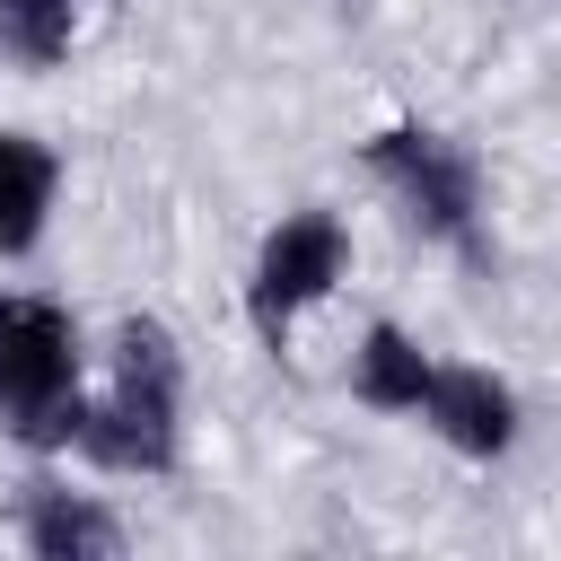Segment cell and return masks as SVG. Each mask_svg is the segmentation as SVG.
<instances>
[{"mask_svg": "<svg viewBox=\"0 0 561 561\" xmlns=\"http://www.w3.org/2000/svg\"><path fill=\"white\" fill-rule=\"evenodd\" d=\"M70 447L105 473H167L175 465V447H184V351L158 316L114 324V377H105V394H88Z\"/></svg>", "mask_w": 561, "mask_h": 561, "instance_id": "6da1fadb", "label": "cell"}, {"mask_svg": "<svg viewBox=\"0 0 561 561\" xmlns=\"http://www.w3.org/2000/svg\"><path fill=\"white\" fill-rule=\"evenodd\" d=\"M88 412V351L61 298L0 289V430L35 456H61Z\"/></svg>", "mask_w": 561, "mask_h": 561, "instance_id": "7a4b0ae2", "label": "cell"}, {"mask_svg": "<svg viewBox=\"0 0 561 561\" xmlns=\"http://www.w3.org/2000/svg\"><path fill=\"white\" fill-rule=\"evenodd\" d=\"M368 175L394 193V210L438 237V245H473V219H482V158L430 123H386L368 149Z\"/></svg>", "mask_w": 561, "mask_h": 561, "instance_id": "3957f363", "label": "cell"}, {"mask_svg": "<svg viewBox=\"0 0 561 561\" xmlns=\"http://www.w3.org/2000/svg\"><path fill=\"white\" fill-rule=\"evenodd\" d=\"M351 272V228L333 210H289L263 245H254V272H245V324L263 333V351H280Z\"/></svg>", "mask_w": 561, "mask_h": 561, "instance_id": "277c9868", "label": "cell"}, {"mask_svg": "<svg viewBox=\"0 0 561 561\" xmlns=\"http://www.w3.org/2000/svg\"><path fill=\"white\" fill-rule=\"evenodd\" d=\"M412 421H430L456 456H473V465H500L508 447H517V386L500 377V368H482V359H430V386H421V412Z\"/></svg>", "mask_w": 561, "mask_h": 561, "instance_id": "5b68a950", "label": "cell"}, {"mask_svg": "<svg viewBox=\"0 0 561 561\" xmlns=\"http://www.w3.org/2000/svg\"><path fill=\"white\" fill-rule=\"evenodd\" d=\"M18 535H26L35 561H114L123 552V517L96 491H61V482H26Z\"/></svg>", "mask_w": 561, "mask_h": 561, "instance_id": "8992f818", "label": "cell"}, {"mask_svg": "<svg viewBox=\"0 0 561 561\" xmlns=\"http://www.w3.org/2000/svg\"><path fill=\"white\" fill-rule=\"evenodd\" d=\"M53 193H61V158L35 131L0 123V254H35L53 228Z\"/></svg>", "mask_w": 561, "mask_h": 561, "instance_id": "52a82bcc", "label": "cell"}, {"mask_svg": "<svg viewBox=\"0 0 561 561\" xmlns=\"http://www.w3.org/2000/svg\"><path fill=\"white\" fill-rule=\"evenodd\" d=\"M421 386H430V351L394 316H377L359 333V351H351V394L368 412H421Z\"/></svg>", "mask_w": 561, "mask_h": 561, "instance_id": "ba28073f", "label": "cell"}, {"mask_svg": "<svg viewBox=\"0 0 561 561\" xmlns=\"http://www.w3.org/2000/svg\"><path fill=\"white\" fill-rule=\"evenodd\" d=\"M79 18H88V0H0V53L26 70H53V61H70Z\"/></svg>", "mask_w": 561, "mask_h": 561, "instance_id": "9c48e42d", "label": "cell"}]
</instances>
